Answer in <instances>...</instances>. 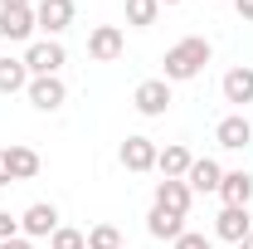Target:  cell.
Segmentation results:
<instances>
[{"label":"cell","mask_w":253,"mask_h":249,"mask_svg":"<svg viewBox=\"0 0 253 249\" xmlns=\"http://www.w3.org/2000/svg\"><path fill=\"white\" fill-rule=\"evenodd\" d=\"M30 88V68L15 54H0V93H25Z\"/></svg>","instance_id":"d6986e66"},{"label":"cell","mask_w":253,"mask_h":249,"mask_svg":"<svg viewBox=\"0 0 253 249\" xmlns=\"http://www.w3.org/2000/svg\"><path fill=\"white\" fill-rule=\"evenodd\" d=\"M190 200H195V190L185 181H156V200L151 205L170 210V215H190Z\"/></svg>","instance_id":"2e32d148"},{"label":"cell","mask_w":253,"mask_h":249,"mask_svg":"<svg viewBox=\"0 0 253 249\" xmlns=\"http://www.w3.org/2000/svg\"><path fill=\"white\" fill-rule=\"evenodd\" d=\"M170 103H175V98H170V83H166V78H141L136 93H131V108H136L141 118H166Z\"/></svg>","instance_id":"3957f363"},{"label":"cell","mask_w":253,"mask_h":249,"mask_svg":"<svg viewBox=\"0 0 253 249\" xmlns=\"http://www.w3.org/2000/svg\"><path fill=\"white\" fill-rule=\"evenodd\" d=\"M73 15H78L73 0H39V5H34V25L49 34V39H59V34L73 25Z\"/></svg>","instance_id":"5b68a950"},{"label":"cell","mask_w":253,"mask_h":249,"mask_svg":"<svg viewBox=\"0 0 253 249\" xmlns=\"http://www.w3.org/2000/svg\"><path fill=\"white\" fill-rule=\"evenodd\" d=\"M219 181H224V166L214 156H195V161H190L185 186L195 190V195H219Z\"/></svg>","instance_id":"9c48e42d"},{"label":"cell","mask_w":253,"mask_h":249,"mask_svg":"<svg viewBox=\"0 0 253 249\" xmlns=\"http://www.w3.org/2000/svg\"><path fill=\"white\" fill-rule=\"evenodd\" d=\"M234 10H239V20H253V0H234Z\"/></svg>","instance_id":"4316f807"},{"label":"cell","mask_w":253,"mask_h":249,"mask_svg":"<svg viewBox=\"0 0 253 249\" xmlns=\"http://www.w3.org/2000/svg\"><path fill=\"white\" fill-rule=\"evenodd\" d=\"M0 249H34V240H25V235H15V240H5Z\"/></svg>","instance_id":"d4e9b609"},{"label":"cell","mask_w":253,"mask_h":249,"mask_svg":"<svg viewBox=\"0 0 253 249\" xmlns=\"http://www.w3.org/2000/svg\"><path fill=\"white\" fill-rule=\"evenodd\" d=\"M234 249H253V230H249V235H244V240H239Z\"/></svg>","instance_id":"f1b7e54d"},{"label":"cell","mask_w":253,"mask_h":249,"mask_svg":"<svg viewBox=\"0 0 253 249\" xmlns=\"http://www.w3.org/2000/svg\"><path fill=\"white\" fill-rule=\"evenodd\" d=\"M20 59H25V68H30V78H49V73H59L63 63H68V54H63L59 39H34Z\"/></svg>","instance_id":"7a4b0ae2"},{"label":"cell","mask_w":253,"mask_h":249,"mask_svg":"<svg viewBox=\"0 0 253 249\" xmlns=\"http://www.w3.org/2000/svg\"><path fill=\"white\" fill-rule=\"evenodd\" d=\"M54 230H59V205H54V200L25 205V215H20V235H25V240H49Z\"/></svg>","instance_id":"277c9868"},{"label":"cell","mask_w":253,"mask_h":249,"mask_svg":"<svg viewBox=\"0 0 253 249\" xmlns=\"http://www.w3.org/2000/svg\"><path fill=\"white\" fill-rule=\"evenodd\" d=\"M49 249H88V235H83V230H68V225H59V230L49 235Z\"/></svg>","instance_id":"7402d4cb"},{"label":"cell","mask_w":253,"mask_h":249,"mask_svg":"<svg viewBox=\"0 0 253 249\" xmlns=\"http://www.w3.org/2000/svg\"><path fill=\"white\" fill-rule=\"evenodd\" d=\"M34 5H25V10H0V39L5 44H25L30 49L34 44Z\"/></svg>","instance_id":"ba28073f"},{"label":"cell","mask_w":253,"mask_h":249,"mask_svg":"<svg viewBox=\"0 0 253 249\" xmlns=\"http://www.w3.org/2000/svg\"><path fill=\"white\" fill-rule=\"evenodd\" d=\"M219 93H224V103H234V108H249L253 103V68L249 63L229 68V73L219 78Z\"/></svg>","instance_id":"7c38bea8"},{"label":"cell","mask_w":253,"mask_h":249,"mask_svg":"<svg viewBox=\"0 0 253 249\" xmlns=\"http://www.w3.org/2000/svg\"><path fill=\"white\" fill-rule=\"evenodd\" d=\"M161 15V0H126V25L131 30H151Z\"/></svg>","instance_id":"ffe728a7"},{"label":"cell","mask_w":253,"mask_h":249,"mask_svg":"<svg viewBox=\"0 0 253 249\" xmlns=\"http://www.w3.org/2000/svg\"><path fill=\"white\" fill-rule=\"evenodd\" d=\"M122 49H126V34L117 30V25H97V30L88 34V59H97V63L122 59Z\"/></svg>","instance_id":"30bf717a"},{"label":"cell","mask_w":253,"mask_h":249,"mask_svg":"<svg viewBox=\"0 0 253 249\" xmlns=\"http://www.w3.org/2000/svg\"><path fill=\"white\" fill-rule=\"evenodd\" d=\"M214 142H219L224 152H244L253 142V123L244 113H229V118H219V127H214Z\"/></svg>","instance_id":"8fae6325"},{"label":"cell","mask_w":253,"mask_h":249,"mask_svg":"<svg viewBox=\"0 0 253 249\" xmlns=\"http://www.w3.org/2000/svg\"><path fill=\"white\" fill-rule=\"evenodd\" d=\"M156 152H161L156 142L136 132V137H126V142H122V152H117V161H122V166L131 171V176H146V171H156Z\"/></svg>","instance_id":"8992f818"},{"label":"cell","mask_w":253,"mask_h":249,"mask_svg":"<svg viewBox=\"0 0 253 249\" xmlns=\"http://www.w3.org/2000/svg\"><path fill=\"white\" fill-rule=\"evenodd\" d=\"M30 0H0V10H25Z\"/></svg>","instance_id":"83f0119b"},{"label":"cell","mask_w":253,"mask_h":249,"mask_svg":"<svg viewBox=\"0 0 253 249\" xmlns=\"http://www.w3.org/2000/svg\"><path fill=\"white\" fill-rule=\"evenodd\" d=\"M249 230H253V220H249L244 205H224L219 220H214V240H224V245H239Z\"/></svg>","instance_id":"4fadbf2b"},{"label":"cell","mask_w":253,"mask_h":249,"mask_svg":"<svg viewBox=\"0 0 253 249\" xmlns=\"http://www.w3.org/2000/svg\"><path fill=\"white\" fill-rule=\"evenodd\" d=\"M170 249H214V240H210V235H200V230H185Z\"/></svg>","instance_id":"603a6c76"},{"label":"cell","mask_w":253,"mask_h":249,"mask_svg":"<svg viewBox=\"0 0 253 249\" xmlns=\"http://www.w3.org/2000/svg\"><path fill=\"white\" fill-rule=\"evenodd\" d=\"M0 186H15V176H10V161H5V152H0Z\"/></svg>","instance_id":"484cf974"},{"label":"cell","mask_w":253,"mask_h":249,"mask_svg":"<svg viewBox=\"0 0 253 249\" xmlns=\"http://www.w3.org/2000/svg\"><path fill=\"white\" fill-rule=\"evenodd\" d=\"M161 5H180V0H161Z\"/></svg>","instance_id":"f546056e"},{"label":"cell","mask_w":253,"mask_h":249,"mask_svg":"<svg viewBox=\"0 0 253 249\" xmlns=\"http://www.w3.org/2000/svg\"><path fill=\"white\" fill-rule=\"evenodd\" d=\"M30 108L34 113H59L63 103H68V88H63V78L59 73H49V78H30Z\"/></svg>","instance_id":"52a82bcc"},{"label":"cell","mask_w":253,"mask_h":249,"mask_svg":"<svg viewBox=\"0 0 253 249\" xmlns=\"http://www.w3.org/2000/svg\"><path fill=\"white\" fill-rule=\"evenodd\" d=\"M15 235H20V215L0 210V245H5V240H15Z\"/></svg>","instance_id":"cb8c5ba5"},{"label":"cell","mask_w":253,"mask_h":249,"mask_svg":"<svg viewBox=\"0 0 253 249\" xmlns=\"http://www.w3.org/2000/svg\"><path fill=\"white\" fill-rule=\"evenodd\" d=\"M5 161H10V176H15V181H34V176H39V166H44L39 152H34V147H20V142H15V147H5Z\"/></svg>","instance_id":"ac0fdd59"},{"label":"cell","mask_w":253,"mask_h":249,"mask_svg":"<svg viewBox=\"0 0 253 249\" xmlns=\"http://www.w3.org/2000/svg\"><path fill=\"white\" fill-rule=\"evenodd\" d=\"M219 200H224V205H244V210H249V200H253V176H249V171H224Z\"/></svg>","instance_id":"e0dca14e"},{"label":"cell","mask_w":253,"mask_h":249,"mask_svg":"<svg viewBox=\"0 0 253 249\" xmlns=\"http://www.w3.org/2000/svg\"><path fill=\"white\" fill-rule=\"evenodd\" d=\"M214 59V44H210V39H205V34H185V39H180V44H170V49H166V73H161V78H166V83H190V78H200V73H205V63Z\"/></svg>","instance_id":"6da1fadb"},{"label":"cell","mask_w":253,"mask_h":249,"mask_svg":"<svg viewBox=\"0 0 253 249\" xmlns=\"http://www.w3.org/2000/svg\"><path fill=\"white\" fill-rule=\"evenodd\" d=\"M88 249H122V230L117 225H93L88 230Z\"/></svg>","instance_id":"44dd1931"},{"label":"cell","mask_w":253,"mask_h":249,"mask_svg":"<svg viewBox=\"0 0 253 249\" xmlns=\"http://www.w3.org/2000/svg\"><path fill=\"white\" fill-rule=\"evenodd\" d=\"M190 147H180V142H170V147H161L156 152V171H161V181H185V171H190Z\"/></svg>","instance_id":"9a60e30c"},{"label":"cell","mask_w":253,"mask_h":249,"mask_svg":"<svg viewBox=\"0 0 253 249\" xmlns=\"http://www.w3.org/2000/svg\"><path fill=\"white\" fill-rule=\"evenodd\" d=\"M146 235H151V240H166V245H175V240L185 235V215H170V210L151 205V210H146Z\"/></svg>","instance_id":"5bb4252c"}]
</instances>
